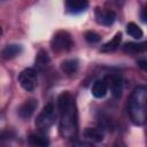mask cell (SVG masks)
I'll list each match as a JSON object with an SVG mask.
<instances>
[{"label":"cell","mask_w":147,"mask_h":147,"mask_svg":"<svg viewBox=\"0 0 147 147\" xmlns=\"http://www.w3.org/2000/svg\"><path fill=\"white\" fill-rule=\"evenodd\" d=\"M126 32L129 33V36H131L134 39H140L144 36L142 30L134 23V22H130L126 25Z\"/></svg>","instance_id":"cell-16"},{"label":"cell","mask_w":147,"mask_h":147,"mask_svg":"<svg viewBox=\"0 0 147 147\" xmlns=\"http://www.w3.org/2000/svg\"><path fill=\"white\" fill-rule=\"evenodd\" d=\"M60 113V132L63 137L72 138L77 133V111L74 99L69 92H63L57 98Z\"/></svg>","instance_id":"cell-1"},{"label":"cell","mask_w":147,"mask_h":147,"mask_svg":"<svg viewBox=\"0 0 147 147\" xmlns=\"http://www.w3.org/2000/svg\"><path fill=\"white\" fill-rule=\"evenodd\" d=\"M85 139L92 141V142H100L103 139V133L95 127H86L84 131Z\"/></svg>","instance_id":"cell-12"},{"label":"cell","mask_w":147,"mask_h":147,"mask_svg":"<svg viewBox=\"0 0 147 147\" xmlns=\"http://www.w3.org/2000/svg\"><path fill=\"white\" fill-rule=\"evenodd\" d=\"M107 91H108V85L105 79L96 80L92 86V94H93V96H95L98 99L103 98L107 94Z\"/></svg>","instance_id":"cell-10"},{"label":"cell","mask_w":147,"mask_h":147,"mask_svg":"<svg viewBox=\"0 0 147 147\" xmlns=\"http://www.w3.org/2000/svg\"><path fill=\"white\" fill-rule=\"evenodd\" d=\"M121 41H122V33L121 32H117L110 41H108V42H106V44L102 45V47L100 48V51L101 52H107V53L108 52H114L115 49L118 48Z\"/></svg>","instance_id":"cell-13"},{"label":"cell","mask_w":147,"mask_h":147,"mask_svg":"<svg viewBox=\"0 0 147 147\" xmlns=\"http://www.w3.org/2000/svg\"><path fill=\"white\" fill-rule=\"evenodd\" d=\"M88 6V0H65L67 10L71 14L84 11Z\"/></svg>","instance_id":"cell-9"},{"label":"cell","mask_w":147,"mask_h":147,"mask_svg":"<svg viewBox=\"0 0 147 147\" xmlns=\"http://www.w3.org/2000/svg\"><path fill=\"white\" fill-rule=\"evenodd\" d=\"M141 20L145 22V23H147V6L141 10Z\"/></svg>","instance_id":"cell-21"},{"label":"cell","mask_w":147,"mask_h":147,"mask_svg":"<svg viewBox=\"0 0 147 147\" xmlns=\"http://www.w3.org/2000/svg\"><path fill=\"white\" fill-rule=\"evenodd\" d=\"M146 48H147V46H146Z\"/></svg>","instance_id":"cell-22"},{"label":"cell","mask_w":147,"mask_h":147,"mask_svg":"<svg viewBox=\"0 0 147 147\" xmlns=\"http://www.w3.org/2000/svg\"><path fill=\"white\" fill-rule=\"evenodd\" d=\"M145 48L144 44H136V42H127L123 46V51L126 53H138Z\"/></svg>","instance_id":"cell-18"},{"label":"cell","mask_w":147,"mask_h":147,"mask_svg":"<svg viewBox=\"0 0 147 147\" xmlns=\"http://www.w3.org/2000/svg\"><path fill=\"white\" fill-rule=\"evenodd\" d=\"M18 83L28 92H32L37 85V71L32 68L24 69L18 75Z\"/></svg>","instance_id":"cell-5"},{"label":"cell","mask_w":147,"mask_h":147,"mask_svg":"<svg viewBox=\"0 0 147 147\" xmlns=\"http://www.w3.org/2000/svg\"><path fill=\"white\" fill-rule=\"evenodd\" d=\"M95 18L99 24L109 26L116 21V13L114 10H103L101 8L95 9Z\"/></svg>","instance_id":"cell-7"},{"label":"cell","mask_w":147,"mask_h":147,"mask_svg":"<svg viewBox=\"0 0 147 147\" xmlns=\"http://www.w3.org/2000/svg\"><path fill=\"white\" fill-rule=\"evenodd\" d=\"M61 69L67 75H72L78 70V61L76 59L65 60L61 63Z\"/></svg>","instance_id":"cell-14"},{"label":"cell","mask_w":147,"mask_h":147,"mask_svg":"<svg viewBox=\"0 0 147 147\" xmlns=\"http://www.w3.org/2000/svg\"><path fill=\"white\" fill-rule=\"evenodd\" d=\"M37 107H38V101L36 99H29L23 105H21V107L18 108V115L22 118L28 119L33 115Z\"/></svg>","instance_id":"cell-8"},{"label":"cell","mask_w":147,"mask_h":147,"mask_svg":"<svg viewBox=\"0 0 147 147\" xmlns=\"http://www.w3.org/2000/svg\"><path fill=\"white\" fill-rule=\"evenodd\" d=\"M85 39L88 44H96L101 40V37L99 33H96L94 31H87L85 33Z\"/></svg>","instance_id":"cell-19"},{"label":"cell","mask_w":147,"mask_h":147,"mask_svg":"<svg viewBox=\"0 0 147 147\" xmlns=\"http://www.w3.org/2000/svg\"><path fill=\"white\" fill-rule=\"evenodd\" d=\"M54 110L55 109H54L53 103H47L44 107V109L41 110V113L39 114V116L37 117V121H36V125L38 129L46 131L55 123V111Z\"/></svg>","instance_id":"cell-3"},{"label":"cell","mask_w":147,"mask_h":147,"mask_svg":"<svg viewBox=\"0 0 147 147\" xmlns=\"http://www.w3.org/2000/svg\"><path fill=\"white\" fill-rule=\"evenodd\" d=\"M147 88L144 86L136 87L129 101V111L134 124H142L147 116Z\"/></svg>","instance_id":"cell-2"},{"label":"cell","mask_w":147,"mask_h":147,"mask_svg":"<svg viewBox=\"0 0 147 147\" xmlns=\"http://www.w3.org/2000/svg\"><path fill=\"white\" fill-rule=\"evenodd\" d=\"M105 80L107 82L108 88H110L111 91V95L115 99H119L123 92V83H122V78L118 75H109L105 78Z\"/></svg>","instance_id":"cell-6"},{"label":"cell","mask_w":147,"mask_h":147,"mask_svg":"<svg viewBox=\"0 0 147 147\" xmlns=\"http://www.w3.org/2000/svg\"><path fill=\"white\" fill-rule=\"evenodd\" d=\"M21 52H22V46L21 45H16V44L7 45L2 49V57L5 60H10V59H14L17 55H20Z\"/></svg>","instance_id":"cell-11"},{"label":"cell","mask_w":147,"mask_h":147,"mask_svg":"<svg viewBox=\"0 0 147 147\" xmlns=\"http://www.w3.org/2000/svg\"><path fill=\"white\" fill-rule=\"evenodd\" d=\"M137 64H138V67L141 69V70H144V71H146L147 72V60H139L138 62H137Z\"/></svg>","instance_id":"cell-20"},{"label":"cell","mask_w":147,"mask_h":147,"mask_svg":"<svg viewBox=\"0 0 147 147\" xmlns=\"http://www.w3.org/2000/svg\"><path fill=\"white\" fill-rule=\"evenodd\" d=\"M51 46H52V49L54 52H67L71 48L72 46V39H71V36L67 32V31H57L53 38H52V41H51Z\"/></svg>","instance_id":"cell-4"},{"label":"cell","mask_w":147,"mask_h":147,"mask_svg":"<svg viewBox=\"0 0 147 147\" xmlns=\"http://www.w3.org/2000/svg\"><path fill=\"white\" fill-rule=\"evenodd\" d=\"M49 62H51V60H49L48 54L45 51H39L36 56V65L39 69H45L46 67H48Z\"/></svg>","instance_id":"cell-15"},{"label":"cell","mask_w":147,"mask_h":147,"mask_svg":"<svg viewBox=\"0 0 147 147\" xmlns=\"http://www.w3.org/2000/svg\"><path fill=\"white\" fill-rule=\"evenodd\" d=\"M29 142L33 146H47L49 144L48 139L42 137V136H39V134H36V133H32L30 134L29 137Z\"/></svg>","instance_id":"cell-17"}]
</instances>
